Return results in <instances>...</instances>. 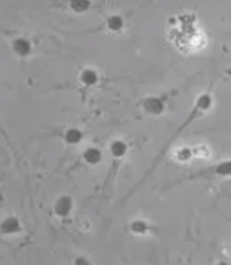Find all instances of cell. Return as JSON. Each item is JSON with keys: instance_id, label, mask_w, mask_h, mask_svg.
Segmentation results:
<instances>
[{"instance_id": "obj_1", "label": "cell", "mask_w": 231, "mask_h": 265, "mask_svg": "<svg viewBox=\"0 0 231 265\" xmlns=\"http://www.w3.org/2000/svg\"><path fill=\"white\" fill-rule=\"evenodd\" d=\"M73 207H74L73 197L68 196V194H63V196L58 197L55 204H53V212H55V215H58L60 219H66L71 212H73Z\"/></svg>"}, {"instance_id": "obj_13", "label": "cell", "mask_w": 231, "mask_h": 265, "mask_svg": "<svg viewBox=\"0 0 231 265\" xmlns=\"http://www.w3.org/2000/svg\"><path fill=\"white\" fill-rule=\"evenodd\" d=\"M175 158L179 159V161H188V159L192 158V149H190V148H180L179 151L175 153Z\"/></svg>"}, {"instance_id": "obj_6", "label": "cell", "mask_w": 231, "mask_h": 265, "mask_svg": "<svg viewBox=\"0 0 231 265\" xmlns=\"http://www.w3.org/2000/svg\"><path fill=\"white\" fill-rule=\"evenodd\" d=\"M83 161L90 166H97L103 162V151L97 146H88L81 154Z\"/></svg>"}, {"instance_id": "obj_15", "label": "cell", "mask_w": 231, "mask_h": 265, "mask_svg": "<svg viewBox=\"0 0 231 265\" xmlns=\"http://www.w3.org/2000/svg\"><path fill=\"white\" fill-rule=\"evenodd\" d=\"M216 265H231V264H230V262H226V260H220V262L216 264Z\"/></svg>"}, {"instance_id": "obj_3", "label": "cell", "mask_w": 231, "mask_h": 265, "mask_svg": "<svg viewBox=\"0 0 231 265\" xmlns=\"http://www.w3.org/2000/svg\"><path fill=\"white\" fill-rule=\"evenodd\" d=\"M12 52L15 53L19 58H26V56L32 55L33 52V47H32V42L25 37H17L13 38L12 42Z\"/></svg>"}, {"instance_id": "obj_9", "label": "cell", "mask_w": 231, "mask_h": 265, "mask_svg": "<svg viewBox=\"0 0 231 265\" xmlns=\"http://www.w3.org/2000/svg\"><path fill=\"white\" fill-rule=\"evenodd\" d=\"M63 138H65V141H66V144L76 146V144H79V143L83 141L84 132L79 130V128H76V126H71V128H68V130L65 131Z\"/></svg>"}, {"instance_id": "obj_5", "label": "cell", "mask_w": 231, "mask_h": 265, "mask_svg": "<svg viewBox=\"0 0 231 265\" xmlns=\"http://www.w3.org/2000/svg\"><path fill=\"white\" fill-rule=\"evenodd\" d=\"M78 78H79V83H81L83 86H86V88H92V86H96L97 83H99V73H97L94 68H91V66L83 68L81 72H79Z\"/></svg>"}, {"instance_id": "obj_12", "label": "cell", "mask_w": 231, "mask_h": 265, "mask_svg": "<svg viewBox=\"0 0 231 265\" xmlns=\"http://www.w3.org/2000/svg\"><path fill=\"white\" fill-rule=\"evenodd\" d=\"M211 172L216 176H221V178H230L231 176V159L230 161H223V162H220V164H216L211 169Z\"/></svg>"}, {"instance_id": "obj_2", "label": "cell", "mask_w": 231, "mask_h": 265, "mask_svg": "<svg viewBox=\"0 0 231 265\" xmlns=\"http://www.w3.org/2000/svg\"><path fill=\"white\" fill-rule=\"evenodd\" d=\"M142 109L150 116H161L165 111V103L159 96H147V98L142 100Z\"/></svg>"}, {"instance_id": "obj_8", "label": "cell", "mask_w": 231, "mask_h": 265, "mask_svg": "<svg viewBox=\"0 0 231 265\" xmlns=\"http://www.w3.org/2000/svg\"><path fill=\"white\" fill-rule=\"evenodd\" d=\"M106 30H109V32L113 33H121L124 30V19L121 15H117V13H114V15H109L108 19H106Z\"/></svg>"}, {"instance_id": "obj_14", "label": "cell", "mask_w": 231, "mask_h": 265, "mask_svg": "<svg viewBox=\"0 0 231 265\" xmlns=\"http://www.w3.org/2000/svg\"><path fill=\"white\" fill-rule=\"evenodd\" d=\"M74 265H92L86 257H76L74 259Z\"/></svg>"}, {"instance_id": "obj_11", "label": "cell", "mask_w": 231, "mask_h": 265, "mask_svg": "<svg viewBox=\"0 0 231 265\" xmlns=\"http://www.w3.org/2000/svg\"><path fill=\"white\" fill-rule=\"evenodd\" d=\"M68 7L74 13H86L92 7V3L88 2V0H71V2L68 3Z\"/></svg>"}, {"instance_id": "obj_7", "label": "cell", "mask_w": 231, "mask_h": 265, "mask_svg": "<svg viewBox=\"0 0 231 265\" xmlns=\"http://www.w3.org/2000/svg\"><path fill=\"white\" fill-rule=\"evenodd\" d=\"M129 151V144L126 143L124 139H113L111 141V144H109V153H111V156L116 158V159H121L124 158L127 154Z\"/></svg>"}, {"instance_id": "obj_4", "label": "cell", "mask_w": 231, "mask_h": 265, "mask_svg": "<svg viewBox=\"0 0 231 265\" xmlns=\"http://www.w3.org/2000/svg\"><path fill=\"white\" fill-rule=\"evenodd\" d=\"M22 231V222L15 215H7L0 220V232L3 236H17Z\"/></svg>"}, {"instance_id": "obj_10", "label": "cell", "mask_w": 231, "mask_h": 265, "mask_svg": "<svg viewBox=\"0 0 231 265\" xmlns=\"http://www.w3.org/2000/svg\"><path fill=\"white\" fill-rule=\"evenodd\" d=\"M129 229L134 236H145L149 232V224L144 219H134L129 224Z\"/></svg>"}]
</instances>
